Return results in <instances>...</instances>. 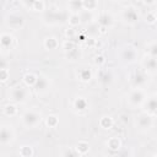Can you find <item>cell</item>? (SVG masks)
<instances>
[{
	"label": "cell",
	"instance_id": "obj_1",
	"mask_svg": "<svg viewBox=\"0 0 157 157\" xmlns=\"http://www.w3.org/2000/svg\"><path fill=\"white\" fill-rule=\"evenodd\" d=\"M22 123L27 128H34L39 121H40V114L36 110H27L22 117H21Z\"/></svg>",
	"mask_w": 157,
	"mask_h": 157
},
{
	"label": "cell",
	"instance_id": "obj_2",
	"mask_svg": "<svg viewBox=\"0 0 157 157\" xmlns=\"http://www.w3.org/2000/svg\"><path fill=\"white\" fill-rule=\"evenodd\" d=\"M27 94H28V92L25 87H15L10 92L11 99L16 101V102H25L27 98Z\"/></svg>",
	"mask_w": 157,
	"mask_h": 157
},
{
	"label": "cell",
	"instance_id": "obj_3",
	"mask_svg": "<svg viewBox=\"0 0 157 157\" xmlns=\"http://www.w3.org/2000/svg\"><path fill=\"white\" fill-rule=\"evenodd\" d=\"M13 140V131L11 129V126L7 125H2L1 126V131H0V141L1 144H9L10 141Z\"/></svg>",
	"mask_w": 157,
	"mask_h": 157
},
{
	"label": "cell",
	"instance_id": "obj_4",
	"mask_svg": "<svg viewBox=\"0 0 157 157\" xmlns=\"http://www.w3.org/2000/svg\"><path fill=\"white\" fill-rule=\"evenodd\" d=\"M7 25L11 28H20L23 25V17L17 13H12L7 17Z\"/></svg>",
	"mask_w": 157,
	"mask_h": 157
},
{
	"label": "cell",
	"instance_id": "obj_5",
	"mask_svg": "<svg viewBox=\"0 0 157 157\" xmlns=\"http://www.w3.org/2000/svg\"><path fill=\"white\" fill-rule=\"evenodd\" d=\"M144 98H145L144 92L137 88V90H135V91H132V92L130 93V96H129V102H130L131 104H134V105H137V104H140V103L144 101Z\"/></svg>",
	"mask_w": 157,
	"mask_h": 157
},
{
	"label": "cell",
	"instance_id": "obj_6",
	"mask_svg": "<svg viewBox=\"0 0 157 157\" xmlns=\"http://www.w3.org/2000/svg\"><path fill=\"white\" fill-rule=\"evenodd\" d=\"M75 151H76V153H77L78 156L86 155V153L90 151V145H88V142H86V141H80V142L76 145Z\"/></svg>",
	"mask_w": 157,
	"mask_h": 157
},
{
	"label": "cell",
	"instance_id": "obj_7",
	"mask_svg": "<svg viewBox=\"0 0 157 157\" xmlns=\"http://www.w3.org/2000/svg\"><path fill=\"white\" fill-rule=\"evenodd\" d=\"M107 146H108V148L109 150H112V151H118L119 148H120V146H121V141H120V139L119 137H110L108 141H107Z\"/></svg>",
	"mask_w": 157,
	"mask_h": 157
},
{
	"label": "cell",
	"instance_id": "obj_8",
	"mask_svg": "<svg viewBox=\"0 0 157 157\" xmlns=\"http://www.w3.org/2000/svg\"><path fill=\"white\" fill-rule=\"evenodd\" d=\"M137 124H139L140 128L146 129V128H150V126L152 125V119H151V117H148V115H141V117H139V119H137Z\"/></svg>",
	"mask_w": 157,
	"mask_h": 157
},
{
	"label": "cell",
	"instance_id": "obj_9",
	"mask_svg": "<svg viewBox=\"0 0 157 157\" xmlns=\"http://www.w3.org/2000/svg\"><path fill=\"white\" fill-rule=\"evenodd\" d=\"M123 59H125L126 61H134L135 58H136V52L132 49V48H126L123 50V54H121Z\"/></svg>",
	"mask_w": 157,
	"mask_h": 157
},
{
	"label": "cell",
	"instance_id": "obj_10",
	"mask_svg": "<svg viewBox=\"0 0 157 157\" xmlns=\"http://www.w3.org/2000/svg\"><path fill=\"white\" fill-rule=\"evenodd\" d=\"M37 80H38V76L34 75V74H32V72H28V74L23 75V82H25L27 86H32V87H34Z\"/></svg>",
	"mask_w": 157,
	"mask_h": 157
},
{
	"label": "cell",
	"instance_id": "obj_11",
	"mask_svg": "<svg viewBox=\"0 0 157 157\" xmlns=\"http://www.w3.org/2000/svg\"><path fill=\"white\" fill-rule=\"evenodd\" d=\"M34 88L37 91H40V92L47 90L48 88V80L45 77H43V76H38V80H37V82L34 85Z\"/></svg>",
	"mask_w": 157,
	"mask_h": 157
},
{
	"label": "cell",
	"instance_id": "obj_12",
	"mask_svg": "<svg viewBox=\"0 0 157 157\" xmlns=\"http://www.w3.org/2000/svg\"><path fill=\"white\" fill-rule=\"evenodd\" d=\"M0 39H1V47H2V49H6V48H10L13 38L9 33H2Z\"/></svg>",
	"mask_w": 157,
	"mask_h": 157
},
{
	"label": "cell",
	"instance_id": "obj_13",
	"mask_svg": "<svg viewBox=\"0 0 157 157\" xmlns=\"http://www.w3.org/2000/svg\"><path fill=\"white\" fill-rule=\"evenodd\" d=\"M99 125H101V128H103V129H110V128L113 126V119H112L110 117H108V115H104V117L101 118Z\"/></svg>",
	"mask_w": 157,
	"mask_h": 157
},
{
	"label": "cell",
	"instance_id": "obj_14",
	"mask_svg": "<svg viewBox=\"0 0 157 157\" xmlns=\"http://www.w3.org/2000/svg\"><path fill=\"white\" fill-rule=\"evenodd\" d=\"M18 153L21 157H32L33 156V148L31 146H21L20 150H18Z\"/></svg>",
	"mask_w": 157,
	"mask_h": 157
},
{
	"label": "cell",
	"instance_id": "obj_15",
	"mask_svg": "<svg viewBox=\"0 0 157 157\" xmlns=\"http://www.w3.org/2000/svg\"><path fill=\"white\" fill-rule=\"evenodd\" d=\"M44 47L47 49H55L58 47V40L54 37H48L44 39Z\"/></svg>",
	"mask_w": 157,
	"mask_h": 157
},
{
	"label": "cell",
	"instance_id": "obj_16",
	"mask_svg": "<svg viewBox=\"0 0 157 157\" xmlns=\"http://www.w3.org/2000/svg\"><path fill=\"white\" fill-rule=\"evenodd\" d=\"M78 77H80V80H81V81L87 82V81H90V80H91L92 74H91V71H90L88 69H81V70L78 71Z\"/></svg>",
	"mask_w": 157,
	"mask_h": 157
},
{
	"label": "cell",
	"instance_id": "obj_17",
	"mask_svg": "<svg viewBox=\"0 0 157 157\" xmlns=\"http://www.w3.org/2000/svg\"><path fill=\"white\" fill-rule=\"evenodd\" d=\"M4 113L7 115V117H13L17 114V108L15 104H6L4 107Z\"/></svg>",
	"mask_w": 157,
	"mask_h": 157
},
{
	"label": "cell",
	"instance_id": "obj_18",
	"mask_svg": "<svg viewBox=\"0 0 157 157\" xmlns=\"http://www.w3.org/2000/svg\"><path fill=\"white\" fill-rule=\"evenodd\" d=\"M74 105H75L76 109H78V110H83V109H86V107H87V102H86V99H83L82 97H78V98L75 99Z\"/></svg>",
	"mask_w": 157,
	"mask_h": 157
},
{
	"label": "cell",
	"instance_id": "obj_19",
	"mask_svg": "<svg viewBox=\"0 0 157 157\" xmlns=\"http://www.w3.org/2000/svg\"><path fill=\"white\" fill-rule=\"evenodd\" d=\"M58 123H59V120H58V118L55 115H48L47 119H45V124L49 128H55L58 125Z\"/></svg>",
	"mask_w": 157,
	"mask_h": 157
},
{
	"label": "cell",
	"instance_id": "obj_20",
	"mask_svg": "<svg viewBox=\"0 0 157 157\" xmlns=\"http://www.w3.org/2000/svg\"><path fill=\"white\" fill-rule=\"evenodd\" d=\"M80 22H81V16H78V13H72L69 17V25L72 26V27L80 25Z\"/></svg>",
	"mask_w": 157,
	"mask_h": 157
},
{
	"label": "cell",
	"instance_id": "obj_21",
	"mask_svg": "<svg viewBox=\"0 0 157 157\" xmlns=\"http://www.w3.org/2000/svg\"><path fill=\"white\" fill-rule=\"evenodd\" d=\"M31 6H32L33 11H43L45 7V2L44 1H32Z\"/></svg>",
	"mask_w": 157,
	"mask_h": 157
},
{
	"label": "cell",
	"instance_id": "obj_22",
	"mask_svg": "<svg viewBox=\"0 0 157 157\" xmlns=\"http://www.w3.org/2000/svg\"><path fill=\"white\" fill-rule=\"evenodd\" d=\"M145 21L148 23V25H153L156 21H157V15L153 12V11H148L145 16Z\"/></svg>",
	"mask_w": 157,
	"mask_h": 157
},
{
	"label": "cell",
	"instance_id": "obj_23",
	"mask_svg": "<svg viewBox=\"0 0 157 157\" xmlns=\"http://www.w3.org/2000/svg\"><path fill=\"white\" fill-rule=\"evenodd\" d=\"M125 17H126V20H128L129 22H134V21H136L137 15H136V12H135L134 9H129V10L125 12Z\"/></svg>",
	"mask_w": 157,
	"mask_h": 157
},
{
	"label": "cell",
	"instance_id": "obj_24",
	"mask_svg": "<svg viewBox=\"0 0 157 157\" xmlns=\"http://www.w3.org/2000/svg\"><path fill=\"white\" fill-rule=\"evenodd\" d=\"M147 109L151 113H157V99L156 98H152L147 102Z\"/></svg>",
	"mask_w": 157,
	"mask_h": 157
},
{
	"label": "cell",
	"instance_id": "obj_25",
	"mask_svg": "<svg viewBox=\"0 0 157 157\" xmlns=\"http://www.w3.org/2000/svg\"><path fill=\"white\" fill-rule=\"evenodd\" d=\"M145 65H146V67H148V69H156L157 67V60H156V58H148L146 61H145Z\"/></svg>",
	"mask_w": 157,
	"mask_h": 157
},
{
	"label": "cell",
	"instance_id": "obj_26",
	"mask_svg": "<svg viewBox=\"0 0 157 157\" xmlns=\"http://www.w3.org/2000/svg\"><path fill=\"white\" fill-rule=\"evenodd\" d=\"M97 6L96 1H82V7H85L86 10H93Z\"/></svg>",
	"mask_w": 157,
	"mask_h": 157
},
{
	"label": "cell",
	"instance_id": "obj_27",
	"mask_svg": "<svg viewBox=\"0 0 157 157\" xmlns=\"http://www.w3.org/2000/svg\"><path fill=\"white\" fill-rule=\"evenodd\" d=\"M0 78H1L2 82H5L9 78V71H7V69L1 67V70H0Z\"/></svg>",
	"mask_w": 157,
	"mask_h": 157
},
{
	"label": "cell",
	"instance_id": "obj_28",
	"mask_svg": "<svg viewBox=\"0 0 157 157\" xmlns=\"http://www.w3.org/2000/svg\"><path fill=\"white\" fill-rule=\"evenodd\" d=\"M104 61H105V59H104L103 55H96V58H94V64L96 65L101 66L102 64H104Z\"/></svg>",
	"mask_w": 157,
	"mask_h": 157
},
{
	"label": "cell",
	"instance_id": "obj_29",
	"mask_svg": "<svg viewBox=\"0 0 157 157\" xmlns=\"http://www.w3.org/2000/svg\"><path fill=\"white\" fill-rule=\"evenodd\" d=\"M148 52H150V54H151V55H152L153 58H156V56H157V43L152 44V45L150 47Z\"/></svg>",
	"mask_w": 157,
	"mask_h": 157
},
{
	"label": "cell",
	"instance_id": "obj_30",
	"mask_svg": "<svg viewBox=\"0 0 157 157\" xmlns=\"http://www.w3.org/2000/svg\"><path fill=\"white\" fill-rule=\"evenodd\" d=\"M64 49H65V50H67V52L74 50V49H75V48H74V43H72V42L66 40V42L64 43Z\"/></svg>",
	"mask_w": 157,
	"mask_h": 157
},
{
	"label": "cell",
	"instance_id": "obj_31",
	"mask_svg": "<svg viewBox=\"0 0 157 157\" xmlns=\"http://www.w3.org/2000/svg\"><path fill=\"white\" fill-rule=\"evenodd\" d=\"M74 34H75L74 28H67V29H66V36H67V37H71V36H74Z\"/></svg>",
	"mask_w": 157,
	"mask_h": 157
}]
</instances>
